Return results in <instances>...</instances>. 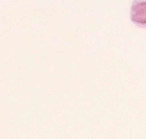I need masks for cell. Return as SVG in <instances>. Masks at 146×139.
Here are the masks:
<instances>
[{
	"mask_svg": "<svg viewBox=\"0 0 146 139\" xmlns=\"http://www.w3.org/2000/svg\"><path fill=\"white\" fill-rule=\"evenodd\" d=\"M130 19L139 28H146V0H133Z\"/></svg>",
	"mask_w": 146,
	"mask_h": 139,
	"instance_id": "1",
	"label": "cell"
}]
</instances>
